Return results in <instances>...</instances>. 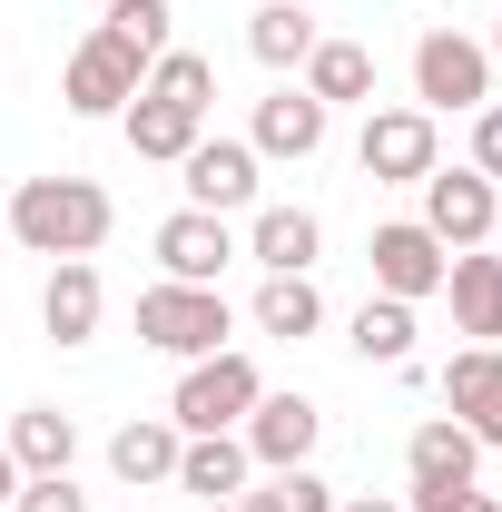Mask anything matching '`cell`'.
<instances>
[{
  "instance_id": "cell-27",
  "label": "cell",
  "mask_w": 502,
  "mask_h": 512,
  "mask_svg": "<svg viewBox=\"0 0 502 512\" xmlns=\"http://www.w3.org/2000/svg\"><path fill=\"white\" fill-rule=\"evenodd\" d=\"M148 89L207 119V99H217V60H197V50H158V60H148Z\"/></svg>"
},
{
  "instance_id": "cell-28",
  "label": "cell",
  "mask_w": 502,
  "mask_h": 512,
  "mask_svg": "<svg viewBox=\"0 0 502 512\" xmlns=\"http://www.w3.org/2000/svg\"><path fill=\"white\" fill-rule=\"evenodd\" d=\"M256 493H266V512H335V503H345V493H335L315 463H286V473H266Z\"/></svg>"
},
{
  "instance_id": "cell-38",
  "label": "cell",
  "mask_w": 502,
  "mask_h": 512,
  "mask_svg": "<svg viewBox=\"0 0 502 512\" xmlns=\"http://www.w3.org/2000/svg\"><path fill=\"white\" fill-rule=\"evenodd\" d=\"M0 237H10V227H0Z\"/></svg>"
},
{
  "instance_id": "cell-8",
  "label": "cell",
  "mask_w": 502,
  "mask_h": 512,
  "mask_svg": "<svg viewBox=\"0 0 502 512\" xmlns=\"http://www.w3.org/2000/svg\"><path fill=\"white\" fill-rule=\"evenodd\" d=\"M493 217H502V188L483 168H434V178H424V227H434L443 256L493 247Z\"/></svg>"
},
{
  "instance_id": "cell-22",
  "label": "cell",
  "mask_w": 502,
  "mask_h": 512,
  "mask_svg": "<svg viewBox=\"0 0 502 512\" xmlns=\"http://www.w3.org/2000/svg\"><path fill=\"white\" fill-rule=\"evenodd\" d=\"M247 444H237V434H188V444H178V493H197V503L217 512L227 503V493H247Z\"/></svg>"
},
{
  "instance_id": "cell-23",
  "label": "cell",
  "mask_w": 502,
  "mask_h": 512,
  "mask_svg": "<svg viewBox=\"0 0 502 512\" xmlns=\"http://www.w3.org/2000/svg\"><path fill=\"white\" fill-rule=\"evenodd\" d=\"M247 316H256V335H276V345H306L315 325H325V296H315V276H266Z\"/></svg>"
},
{
  "instance_id": "cell-24",
  "label": "cell",
  "mask_w": 502,
  "mask_h": 512,
  "mask_svg": "<svg viewBox=\"0 0 502 512\" xmlns=\"http://www.w3.org/2000/svg\"><path fill=\"white\" fill-rule=\"evenodd\" d=\"M315 40H325V30H315V10H306V0H266V10L247 20V50H256L266 69H306V50H315Z\"/></svg>"
},
{
  "instance_id": "cell-12",
  "label": "cell",
  "mask_w": 502,
  "mask_h": 512,
  "mask_svg": "<svg viewBox=\"0 0 502 512\" xmlns=\"http://www.w3.org/2000/svg\"><path fill=\"white\" fill-rule=\"evenodd\" d=\"M148 247H158V266H168V286H217L227 256H237V227L207 217V207H178V217H158Z\"/></svg>"
},
{
  "instance_id": "cell-32",
  "label": "cell",
  "mask_w": 502,
  "mask_h": 512,
  "mask_svg": "<svg viewBox=\"0 0 502 512\" xmlns=\"http://www.w3.org/2000/svg\"><path fill=\"white\" fill-rule=\"evenodd\" d=\"M217 512H266V493H256V483H247V493H227V503H217Z\"/></svg>"
},
{
  "instance_id": "cell-30",
  "label": "cell",
  "mask_w": 502,
  "mask_h": 512,
  "mask_svg": "<svg viewBox=\"0 0 502 512\" xmlns=\"http://www.w3.org/2000/svg\"><path fill=\"white\" fill-rule=\"evenodd\" d=\"M473 168L502 188V99H483V109H473Z\"/></svg>"
},
{
  "instance_id": "cell-26",
  "label": "cell",
  "mask_w": 502,
  "mask_h": 512,
  "mask_svg": "<svg viewBox=\"0 0 502 512\" xmlns=\"http://www.w3.org/2000/svg\"><path fill=\"white\" fill-rule=\"evenodd\" d=\"M168 20H178L168 0H109V20H99V30H109V40H119L138 69H148L158 50H178V30H168Z\"/></svg>"
},
{
  "instance_id": "cell-35",
  "label": "cell",
  "mask_w": 502,
  "mask_h": 512,
  "mask_svg": "<svg viewBox=\"0 0 502 512\" xmlns=\"http://www.w3.org/2000/svg\"><path fill=\"white\" fill-rule=\"evenodd\" d=\"M493 60H502V20H493Z\"/></svg>"
},
{
  "instance_id": "cell-13",
  "label": "cell",
  "mask_w": 502,
  "mask_h": 512,
  "mask_svg": "<svg viewBox=\"0 0 502 512\" xmlns=\"http://www.w3.org/2000/svg\"><path fill=\"white\" fill-rule=\"evenodd\" d=\"M443 414L483 453H502V345H463V355L443 365Z\"/></svg>"
},
{
  "instance_id": "cell-3",
  "label": "cell",
  "mask_w": 502,
  "mask_h": 512,
  "mask_svg": "<svg viewBox=\"0 0 502 512\" xmlns=\"http://www.w3.org/2000/svg\"><path fill=\"white\" fill-rule=\"evenodd\" d=\"M237 335V316H227V296L217 286H148L138 296V345H158V355H178V365H197V355H217Z\"/></svg>"
},
{
  "instance_id": "cell-17",
  "label": "cell",
  "mask_w": 502,
  "mask_h": 512,
  "mask_svg": "<svg viewBox=\"0 0 502 512\" xmlns=\"http://www.w3.org/2000/svg\"><path fill=\"white\" fill-rule=\"evenodd\" d=\"M325 128H335V109H325V99H306V89H276V99H256L247 148H256V158H315V148H325Z\"/></svg>"
},
{
  "instance_id": "cell-19",
  "label": "cell",
  "mask_w": 502,
  "mask_h": 512,
  "mask_svg": "<svg viewBox=\"0 0 502 512\" xmlns=\"http://www.w3.org/2000/svg\"><path fill=\"white\" fill-rule=\"evenodd\" d=\"M0 444H10L20 483H30V473H69V463H79V424H69L60 404H20V414L0 424Z\"/></svg>"
},
{
  "instance_id": "cell-20",
  "label": "cell",
  "mask_w": 502,
  "mask_h": 512,
  "mask_svg": "<svg viewBox=\"0 0 502 512\" xmlns=\"http://www.w3.org/2000/svg\"><path fill=\"white\" fill-rule=\"evenodd\" d=\"M296 89H306V99H325V109H355V99L375 109V50H365V40H315Z\"/></svg>"
},
{
  "instance_id": "cell-5",
  "label": "cell",
  "mask_w": 502,
  "mask_h": 512,
  "mask_svg": "<svg viewBox=\"0 0 502 512\" xmlns=\"http://www.w3.org/2000/svg\"><path fill=\"white\" fill-rule=\"evenodd\" d=\"M483 99H493V50L463 40V30H424V40H414V109H434V119L463 109V119H473Z\"/></svg>"
},
{
  "instance_id": "cell-31",
  "label": "cell",
  "mask_w": 502,
  "mask_h": 512,
  "mask_svg": "<svg viewBox=\"0 0 502 512\" xmlns=\"http://www.w3.org/2000/svg\"><path fill=\"white\" fill-rule=\"evenodd\" d=\"M335 512H404V493H345Z\"/></svg>"
},
{
  "instance_id": "cell-11",
  "label": "cell",
  "mask_w": 502,
  "mask_h": 512,
  "mask_svg": "<svg viewBox=\"0 0 502 512\" xmlns=\"http://www.w3.org/2000/svg\"><path fill=\"white\" fill-rule=\"evenodd\" d=\"M315 434H325V414H315L306 394H256L247 424H237V444H247L256 473H286V463H315Z\"/></svg>"
},
{
  "instance_id": "cell-33",
  "label": "cell",
  "mask_w": 502,
  "mask_h": 512,
  "mask_svg": "<svg viewBox=\"0 0 502 512\" xmlns=\"http://www.w3.org/2000/svg\"><path fill=\"white\" fill-rule=\"evenodd\" d=\"M10 493H20V463H10V444H0V503H10Z\"/></svg>"
},
{
  "instance_id": "cell-6",
  "label": "cell",
  "mask_w": 502,
  "mask_h": 512,
  "mask_svg": "<svg viewBox=\"0 0 502 512\" xmlns=\"http://www.w3.org/2000/svg\"><path fill=\"white\" fill-rule=\"evenodd\" d=\"M355 168L375 188H424L434 158V109H365V138H355Z\"/></svg>"
},
{
  "instance_id": "cell-21",
  "label": "cell",
  "mask_w": 502,
  "mask_h": 512,
  "mask_svg": "<svg viewBox=\"0 0 502 512\" xmlns=\"http://www.w3.org/2000/svg\"><path fill=\"white\" fill-rule=\"evenodd\" d=\"M178 444H188V434H178L168 414H138V424L109 434V473H119L128 493H138V483H178Z\"/></svg>"
},
{
  "instance_id": "cell-2",
  "label": "cell",
  "mask_w": 502,
  "mask_h": 512,
  "mask_svg": "<svg viewBox=\"0 0 502 512\" xmlns=\"http://www.w3.org/2000/svg\"><path fill=\"white\" fill-rule=\"evenodd\" d=\"M256 394H266V375H256V355H237V345H217V355H197V365H178V394H168V424H178V434H237Z\"/></svg>"
},
{
  "instance_id": "cell-37",
  "label": "cell",
  "mask_w": 502,
  "mask_h": 512,
  "mask_svg": "<svg viewBox=\"0 0 502 512\" xmlns=\"http://www.w3.org/2000/svg\"><path fill=\"white\" fill-rule=\"evenodd\" d=\"M434 10H453V0H434Z\"/></svg>"
},
{
  "instance_id": "cell-10",
  "label": "cell",
  "mask_w": 502,
  "mask_h": 512,
  "mask_svg": "<svg viewBox=\"0 0 502 512\" xmlns=\"http://www.w3.org/2000/svg\"><path fill=\"white\" fill-rule=\"evenodd\" d=\"M256 158L247 138H197L188 158H178V188H188V207H207V217H237V207H256Z\"/></svg>"
},
{
  "instance_id": "cell-15",
  "label": "cell",
  "mask_w": 502,
  "mask_h": 512,
  "mask_svg": "<svg viewBox=\"0 0 502 512\" xmlns=\"http://www.w3.org/2000/svg\"><path fill=\"white\" fill-rule=\"evenodd\" d=\"M99 316H109L99 266H89V256H60V266H50V286H40V325H50V345H89Z\"/></svg>"
},
{
  "instance_id": "cell-14",
  "label": "cell",
  "mask_w": 502,
  "mask_h": 512,
  "mask_svg": "<svg viewBox=\"0 0 502 512\" xmlns=\"http://www.w3.org/2000/svg\"><path fill=\"white\" fill-rule=\"evenodd\" d=\"M237 256H256L266 276H315V256H325V217H315V207H256Z\"/></svg>"
},
{
  "instance_id": "cell-29",
  "label": "cell",
  "mask_w": 502,
  "mask_h": 512,
  "mask_svg": "<svg viewBox=\"0 0 502 512\" xmlns=\"http://www.w3.org/2000/svg\"><path fill=\"white\" fill-rule=\"evenodd\" d=\"M10 512H89V493H79L69 473H30V483L10 493Z\"/></svg>"
},
{
  "instance_id": "cell-34",
  "label": "cell",
  "mask_w": 502,
  "mask_h": 512,
  "mask_svg": "<svg viewBox=\"0 0 502 512\" xmlns=\"http://www.w3.org/2000/svg\"><path fill=\"white\" fill-rule=\"evenodd\" d=\"M453 512H502V503H493V493H483V483H473V493H463V503H453Z\"/></svg>"
},
{
  "instance_id": "cell-4",
  "label": "cell",
  "mask_w": 502,
  "mask_h": 512,
  "mask_svg": "<svg viewBox=\"0 0 502 512\" xmlns=\"http://www.w3.org/2000/svg\"><path fill=\"white\" fill-rule=\"evenodd\" d=\"M483 473V444L453 424V414H424L414 444H404V512H453Z\"/></svg>"
},
{
  "instance_id": "cell-1",
  "label": "cell",
  "mask_w": 502,
  "mask_h": 512,
  "mask_svg": "<svg viewBox=\"0 0 502 512\" xmlns=\"http://www.w3.org/2000/svg\"><path fill=\"white\" fill-rule=\"evenodd\" d=\"M0 227H10L30 256L60 266V256H99V237L119 227V207H109L99 178H69V168H60V178H20V197L0 207Z\"/></svg>"
},
{
  "instance_id": "cell-9",
  "label": "cell",
  "mask_w": 502,
  "mask_h": 512,
  "mask_svg": "<svg viewBox=\"0 0 502 512\" xmlns=\"http://www.w3.org/2000/svg\"><path fill=\"white\" fill-rule=\"evenodd\" d=\"M148 89V69L128 60L109 30H89L79 50H69V69H60V99H69V119H119L128 99Z\"/></svg>"
},
{
  "instance_id": "cell-25",
  "label": "cell",
  "mask_w": 502,
  "mask_h": 512,
  "mask_svg": "<svg viewBox=\"0 0 502 512\" xmlns=\"http://www.w3.org/2000/svg\"><path fill=\"white\" fill-rule=\"evenodd\" d=\"M414 335H424V325H414L404 296H365V306H355V355H365V365H414Z\"/></svg>"
},
{
  "instance_id": "cell-16",
  "label": "cell",
  "mask_w": 502,
  "mask_h": 512,
  "mask_svg": "<svg viewBox=\"0 0 502 512\" xmlns=\"http://www.w3.org/2000/svg\"><path fill=\"white\" fill-rule=\"evenodd\" d=\"M119 138H128V158H158V168H178L197 138H207V119L197 109H178V99H158V89H138L119 109Z\"/></svg>"
},
{
  "instance_id": "cell-7",
  "label": "cell",
  "mask_w": 502,
  "mask_h": 512,
  "mask_svg": "<svg viewBox=\"0 0 502 512\" xmlns=\"http://www.w3.org/2000/svg\"><path fill=\"white\" fill-rule=\"evenodd\" d=\"M365 266H375V296L424 306V296H443V266H453V256L434 247V227H424V217H384L375 237H365Z\"/></svg>"
},
{
  "instance_id": "cell-36",
  "label": "cell",
  "mask_w": 502,
  "mask_h": 512,
  "mask_svg": "<svg viewBox=\"0 0 502 512\" xmlns=\"http://www.w3.org/2000/svg\"><path fill=\"white\" fill-rule=\"evenodd\" d=\"M493 247H502V217H493Z\"/></svg>"
},
{
  "instance_id": "cell-18",
  "label": "cell",
  "mask_w": 502,
  "mask_h": 512,
  "mask_svg": "<svg viewBox=\"0 0 502 512\" xmlns=\"http://www.w3.org/2000/svg\"><path fill=\"white\" fill-rule=\"evenodd\" d=\"M443 296H453V335L493 345V335H502V256L463 247L453 266H443Z\"/></svg>"
}]
</instances>
